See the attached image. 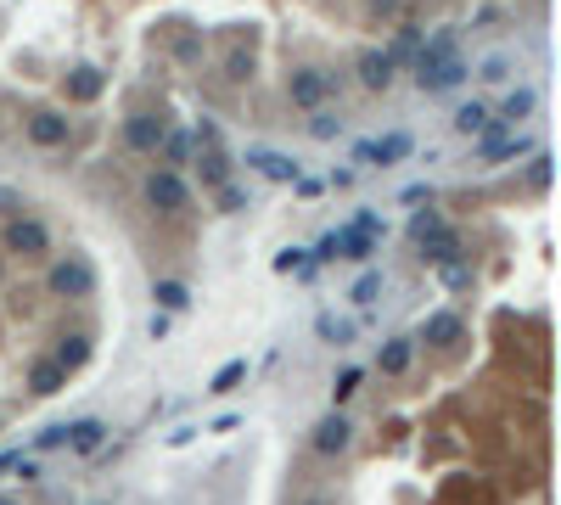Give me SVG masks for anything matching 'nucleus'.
Wrapping results in <instances>:
<instances>
[{"mask_svg":"<svg viewBox=\"0 0 561 505\" xmlns=\"http://www.w3.org/2000/svg\"><path fill=\"white\" fill-rule=\"evenodd\" d=\"M376 236H382V214H359L348 230H337V258H359V264H366L371 253H376Z\"/></svg>","mask_w":561,"mask_h":505,"instance_id":"1","label":"nucleus"},{"mask_svg":"<svg viewBox=\"0 0 561 505\" xmlns=\"http://www.w3.org/2000/svg\"><path fill=\"white\" fill-rule=\"evenodd\" d=\"M472 67L460 62V56H438V62H416V85L426 90V96H438V90H455L460 79H466Z\"/></svg>","mask_w":561,"mask_h":505,"instance_id":"2","label":"nucleus"},{"mask_svg":"<svg viewBox=\"0 0 561 505\" xmlns=\"http://www.w3.org/2000/svg\"><path fill=\"white\" fill-rule=\"evenodd\" d=\"M146 202L163 208V214H180V208H191V191H185V180L175 175V168H157V175L146 180Z\"/></svg>","mask_w":561,"mask_h":505,"instance_id":"3","label":"nucleus"},{"mask_svg":"<svg viewBox=\"0 0 561 505\" xmlns=\"http://www.w3.org/2000/svg\"><path fill=\"white\" fill-rule=\"evenodd\" d=\"M51 292H56V298H90V292H95V269H90L85 258H62V264L51 269Z\"/></svg>","mask_w":561,"mask_h":505,"instance_id":"4","label":"nucleus"},{"mask_svg":"<svg viewBox=\"0 0 561 505\" xmlns=\"http://www.w3.org/2000/svg\"><path fill=\"white\" fill-rule=\"evenodd\" d=\"M337 90V79L332 74H320V67H298V74H292V101H298V107H326V96Z\"/></svg>","mask_w":561,"mask_h":505,"instance_id":"5","label":"nucleus"},{"mask_svg":"<svg viewBox=\"0 0 561 505\" xmlns=\"http://www.w3.org/2000/svg\"><path fill=\"white\" fill-rule=\"evenodd\" d=\"M410 146H416L410 135H405V129H393V135H382V141H359V146H354V163H382V168H387V163L410 157Z\"/></svg>","mask_w":561,"mask_h":505,"instance_id":"6","label":"nucleus"},{"mask_svg":"<svg viewBox=\"0 0 561 505\" xmlns=\"http://www.w3.org/2000/svg\"><path fill=\"white\" fill-rule=\"evenodd\" d=\"M45 247H51V236H45V225H40V219H12V225H6V253L40 258Z\"/></svg>","mask_w":561,"mask_h":505,"instance_id":"7","label":"nucleus"},{"mask_svg":"<svg viewBox=\"0 0 561 505\" xmlns=\"http://www.w3.org/2000/svg\"><path fill=\"white\" fill-rule=\"evenodd\" d=\"M247 163L258 168L264 180H275V186H292V180H304V168L292 163L286 152H270V146H253V152H247Z\"/></svg>","mask_w":561,"mask_h":505,"instance_id":"8","label":"nucleus"},{"mask_svg":"<svg viewBox=\"0 0 561 505\" xmlns=\"http://www.w3.org/2000/svg\"><path fill=\"white\" fill-rule=\"evenodd\" d=\"M309 444H315V455H343L348 444H354V427L332 410V416H326L320 427H315V438H309Z\"/></svg>","mask_w":561,"mask_h":505,"instance_id":"9","label":"nucleus"},{"mask_svg":"<svg viewBox=\"0 0 561 505\" xmlns=\"http://www.w3.org/2000/svg\"><path fill=\"white\" fill-rule=\"evenodd\" d=\"M421 258L444 269V264H455V258H466V247H460V236H455L449 225H438L433 236H421Z\"/></svg>","mask_w":561,"mask_h":505,"instance_id":"10","label":"nucleus"},{"mask_svg":"<svg viewBox=\"0 0 561 505\" xmlns=\"http://www.w3.org/2000/svg\"><path fill=\"white\" fill-rule=\"evenodd\" d=\"M163 129H169V124H163L157 113H135V118H124V141L135 146V152H157Z\"/></svg>","mask_w":561,"mask_h":505,"instance_id":"11","label":"nucleus"},{"mask_svg":"<svg viewBox=\"0 0 561 505\" xmlns=\"http://www.w3.org/2000/svg\"><path fill=\"white\" fill-rule=\"evenodd\" d=\"M74 455H95L107 444V421H95V416H85V421H68V438H62Z\"/></svg>","mask_w":561,"mask_h":505,"instance_id":"12","label":"nucleus"},{"mask_svg":"<svg viewBox=\"0 0 561 505\" xmlns=\"http://www.w3.org/2000/svg\"><path fill=\"white\" fill-rule=\"evenodd\" d=\"M359 85H366V90H387L393 85V56L387 51H359Z\"/></svg>","mask_w":561,"mask_h":505,"instance_id":"13","label":"nucleus"},{"mask_svg":"<svg viewBox=\"0 0 561 505\" xmlns=\"http://www.w3.org/2000/svg\"><path fill=\"white\" fill-rule=\"evenodd\" d=\"M191 163H196V175H203V186H230V157H225V146L191 152Z\"/></svg>","mask_w":561,"mask_h":505,"instance_id":"14","label":"nucleus"},{"mask_svg":"<svg viewBox=\"0 0 561 505\" xmlns=\"http://www.w3.org/2000/svg\"><path fill=\"white\" fill-rule=\"evenodd\" d=\"M28 141H35V146H62V141H68V118H62V113H35V118H28Z\"/></svg>","mask_w":561,"mask_h":505,"instance_id":"15","label":"nucleus"},{"mask_svg":"<svg viewBox=\"0 0 561 505\" xmlns=\"http://www.w3.org/2000/svg\"><path fill=\"white\" fill-rule=\"evenodd\" d=\"M410 359H416V343L410 337H393V343H382V354H376V370L382 377H405Z\"/></svg>","mask_w":561,"mask_h":505,"instance_id":"16","label":"nucleus"},{"mask_svg":"<svg viewBox=\"0 0 561 505\" xmlns=\"http://www.w3.org/2000/svg\"><path fill=\"white\" fill-rule=\"evenodd\" d=\"M527 113H534V90H511V96H506V107H500V118H488V129H483V135H500L506 124H516V118H527Z\"/></svg>","mask_w":561,"mask_h":505,"instance_id":"17","label":"nucleus"},{"mask_svg":"<svg viewBox=\"0 0 561 505\" xmlns=\"http://www.w3.org/2000/svg\"><path fill=\"white\" fill-rule=\"evenodd\" d=\"M522 152H527L522 135H483V146H477L483 163H506V157H522Z\"/></svg>","mask_w":561,"mask_h":505,"instance_id":"18","label":"nucleus"},{"mask_svg":"<svg viewBox=\"0 0 561 505\" xmlns=\"http://www.w3.org/2000/svg\"><path fill=\"white\" fill-rule=\"evenodd\" d=\"M28 388H35V393H45V399H51V393H62V388H68V370H62L56 359H40L35 370H28Z\"/></svg>","mask_w":561,"mask_h":505,"instance_id":"19","label":"nucleus"},{"mask_svg":"<svg viewBox=\"0 0 561 505\" xmlns=\"http://www.w3.org/2000/svg\"><path fill=\"white\" fill-rule=\"evenodd\" d=\"M460 331H466V326H460V315H449V309H438L433 320H426V331H421V343H460Z\"/></svg>","mask_w":561,"mask_h":505,"instance_id":"20","label":"nucleus"},{"mask_svg":"<svg viewBox=\"0 0 561 505\" xmlns=\"http://www.w3.org/2000/svg\"><path fill=\"white\" fill-rule=\"evenodd\" d=\"M85 359H90V337H79V331H74V337H62V343H56V365L68 370V377H74Z\"/></svg>","mask_w":561,"mask_h":505,"instance_id":"21","label":"nucleus"},{"mask_svg":"<svg viewBox=\"0 0 561 505\" xmlns=\"http://www.w3.org/2000/svg\"><path fill=\"white\" fill-rule=\"evenodd\" d=\"M157 146H163V163H175V168H180V163H191V152H196V141H191L185 129H163V141H157Z\"/></svg>","mask_w":561,"mask_h":505,"instance_id":"22","label":"nucleus"},{"mask_svg":"<svg viewBox=\"0 0 561 505\" xmlns=\"http://www.w3.org/2000/svg\"><path fill=\"white\" fill-rule=\"evenodd\" d=\"M152 298H157V309H169V315H180L185 303H191V292L180 281H152Z\"/></svg>","mask_w":561,"mask_h":505,"instance_id":"23","label":"nucleus"},{"mask_svg":"<svg viewBox=\"0 0 561 505\" xmlns=\"http://www.w3.org/2000/svg\"><path fill=\"white\" fill-rule=\"evenodd\" d=\"M68 96H74V101H95V96H102V74H95V67H74Z\"/></svg>","mask_w":561,"mask_h":505,"instance_id":"24","label":"nucleus"},{"mask_svg":"<svg viewBox=\"0 0 561 505\" xmlns=\"http://www.w3.org/2000/svg\"><path fill=\"white\" fill-rule=\"evenodd\" d=\"M455 129H460V135H483V129H488V107H477V101H466V107L455 113Z\"/></svg>","mask_w":561,"mask_h":505,"instance_id":"25","label":"nucleus"},{"mask_svg":"<svg viewBox=\"0 0 561 505\" xmlns=\"http://www.w3.org/2000/svg\"><path fill=\"white\" fill-rule=\"evenodd\" d=\"M247 377V359H230V365H219L214 370V382H208V393H230V388H236Z\"/></svg>","mask_w":561,"mask_h":505,"instance_id":"26","label":"nucleus"},{"mask_svg":"<svg viewBox=\"0 0 561 505\" xmlns=\"http://www.w3.org/2000/svg\"><path fill=\"white\" fill-rule=\"evenodd\" d=\"M309 135H315V141H337V135H343V118H337V113H326V107H315Z\"/></svg>","mask_w":561,"mask_h":505,"instance_id":"27","label":"nucleus"},{"mask_svg":"<svg viewBox=\"0 0 561 505\" xmlns=\"http://www.w3.org/2000/svg\"><path fill=\"white\" fill-rule=\"evenodd\" d=\"M315 331L326 337V343H354V326H348V320H337V315H320V320H315Z\"/></svg>","mask_w":561,"mask_h":505,"instance_id":"28","label":"nucleus"},{"mask_svg":"<svg viewBox=\"0 0 561 505\" xmlns=\"http://www.w3.org/2000/svg\"><path fill=\"white\" fill-rule=\"evenodd\" d=\"M359 382H366V370H354V365H348V370H343V377L332 382V404H348V399L359 393Z\"/></svg>","mask_w":561,"mask_h":505,"instance_id":"29","label":"nucleus"},{"mask_svg":"<svg viewBox=\"0 0 561 505\" xmlns=\"http://www.w3.org/2000/svg\"><path fill=\"white\" fill-rule=\"evenodd\" d=\"M376 292H382V276H376V269H366V276L354 281V303H376Z\"/></svg>","mask_w":561,"mask_h":505,"instance_id":"30","label":"nucleus"},{"mask_svg":"<svg viewBox=\"0 0 561 505\" xmlns=\"http://www.w3.org/2000/svg\"><path fill=\"white\" fill-rule=\"evenodd\" d=\"M438 225H444V219H438V214H433V208H421V214H416V219H410V236H416V242H421V236H433V230H438Z\"/></svg>","mask_w":561,"mask_h":505,"instance_id":"31","label":"nucleus"},{"mask_svg":"<svg viewBox=\"0 0 561 505\" xmlns=\"http://www.w3.org/2000/svg\"><path fill=\"white\" fill-rule=\"evenodd\" d=\"M444 281H449V287H466V281H472V264H466V258L444 264Z\"/></svg>","mask_w":561,"mask_h":505,"instance_id":"32","label":"nucleus"},{"mask_svg":"<svg viewBox=\"0 0 561 505\" xmlns=\"http://www.w3.org/2000/svg\"><path fill=\"white\" fill-rule=\"evenodd\" d=\"M275 269H281V276H292V269H304V247H286V253H275Z\"/></svg>","mask_w":561,"mask_h":505,"instance_id":"33","label":"nucleus"},{"mask_svg":"<svg viewBox=\"0 0 561 505\" xmlns=\"http://www.w3.org/2000/svg\"><path fill=\"white\" fill-rule=\"evenodd\" d=\"M219 208H225V214H236V208H247V197H242L236 186H219Z\"/></svg>","mask_w":561,"mask_h":505,"instance_id":"34","label":"nucleus"},{"mask_svg":"<svg viewBox=\"0 0 561 505\" xmlns=\"http://www.w3.org/2000/svg\"><path fill=\"white\" fill-rule=\"evenodd\" d=\"M527 180H534V186H550V157H545V152L534 157V168H527Z\"/></svg>","mask_w":561,"mask_h":505,"instance_id":"35","label":"nucleus"},{"mask_svg":"<svg viewBox=\"0 0 561 505\" xmlns=\"http://www.w3.org/2000/svg\"><path fill=\"white\" fill-rule=\"evenodd\" d=\"M393 51H399V56H416V51H421V34H416V28H405V34H399V45H393Z\"/></svg>","mask_w":561,"mask_h":505,"instance_id":"36","label":"nucleus"},{"mask_svg":"<svg viewBox=\"0 0 561 505\" xmlns=\"http://www.w3.org/2000/svg\"><path fill=\"white\" fill-rule=\"evenodd\" d=\"M506 74H511L506 56H488V62H483V79H506Z\"/></svg>","mask_w":561,"mask_h":505,"instance_id":"37","label":"nucleus"},{"mask_svg":"<svg viewBox=\"0 0 561 505\" xmlns=\"http://www.w3.org/2000/svg\"><path fill=\"white\" fill-rule=\"evenodd\" d=\"M225 67H230V79H247V67H253V56H247V51H236V56L225 62Z\"/></svg>","mask_w":561,"mask_h":505,"instance_id":"38","label":"nucleus"},{"mask_svg":"<svg viewBox=\"0 0 561 505\" xmlns=\"http://www.w3.org/2000/svg\"><path fill=\"white\" fill-rule=\"evenodd\" d=\"M62 438H68V427H45V432L35 438V444H40V449H56V444H62Z\"/></svg>","mask_w":561,"mask_h":505,"instance_id":"39","label":"nucleus"},{"mask_svg":"<svg viewBox=\"0 0 561 505\" xmlns=\"http://www.w3.org/2000/svg\"><path fill=\"white\" fill-rule=\"evenodd\" d=\"M315 258H337V230H332V236H320V247H315Z\"/></svg>","mask_w":561,"mask_h":505,"instance_id":"40","label":"nucleus"},{"mask_svg":"<svg viewBox=\"0 0 561 505\" xmlns=\"http://www.w3.org/2000/svg\"><path fill=\"white\" fill-rule=\"evenodd\" d=\"M304 505H337V500H326V494H315V500H304Z\"/></svg>","mask_w":561,"mask_h":505,"instance_id":"41","label":"nucleus"},{"mask_svg":"<svg viewBox=\"0 0 561 505\" xmlns=\"http://www.w3.org/2000/svg\"><path fill=\"white\" fill-rule=\"evenodd\" d=\"M6 466H17V455H0V471H6Z\"/></svg>","mask_w":561,"mask_h":505,"instance_id":"42","label":"nucleus"},{"mask_svg":"<svg viewBox=\"0 0 561 505\" xmlns=\"http://www.w3.org/2000/svg\"><path fill=\"white\" fill-rule=\"evenodd\" d=\"M0 505H17V500H12V494H0Z\"/></svg>","mask_w":561,"mask_h":505,"instance_id":"43","label":"nucleus"}]
</instances>
